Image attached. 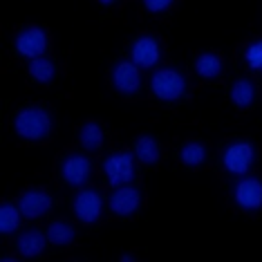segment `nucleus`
Returning <instances> with one entry per match:
<instances>
[{"instance_id": "nucleus-1", "label": "nucleus", "mask_w": 262, "mask_h": 262, "mask_svg": "<svg viewBox=\"0 0 262 262\" xmlns=\"http://www.w3.org/2000/svg\"><path fill=\"white\" fill-rule=\"evenodd\" d=\"M14 130L27 141H40L52 133V117L43 108H23L14 119Z\"/></svg>"}, {"instance_id": "nucleus-2", "label": "nucleus", "mask_w": 262, "mask_h": 262, "mask_svg": "<svg viewBox=\"0 0 262 262\" xmlns=\"http://www.w3.org/2000/svg\"><path fill=\"white\" fill-rule=\"evenodd\" d=\"M150 90L159 101H177L186 92V79L182 72L172 68H162L155 70L150 76Z\"/></svg>"}, {"instance_id": "nucleus-3", "label": "nucleus", "mask_w": 262, "mask_h": 262, "mask_svg": "<svg viewBox=\"0 0 262 262\" xmlns=\"http://www.w3.org/2000/svg\"><path fill=\"white\" fill-rule=\"evenodd\" d=\"M253 162H255V148L249 141H233L222 152V166L231 175H247Z\"/></svg>"}, {"instance_id": "nucleus-4", "label": "nucleus", "mask_w": 262, "mask_h": 262, "mask_svg": "<svg viewBox=\"0 0 262 262\" xmlns=\"http://www.w3.org/2000/svg\"><path fill=\"white\" fill-rule=\"evenodd\" d=\"M105 177H108L110 186H123V184H130L135 180V170H137V157L135 152H115L105 159L103 164Z\"/></svg>"}, {"instance_id": "nucleus-5", "label": "nucleus", "mask_w": 262, "mask_h": 262, "mask_svg": "<svg viewBox=\"0 0 262 262\" xmlns=\"http://www.w3.org/2000/svg\"><path fill=\"white\" fill-rule=\"evenodd\" d=\"M47 34L45 29L40 27H27L23 29V32H18V36H16V52L27 58V61H32V58H38V56H45L47 52Z\"/></svg>"}, {"instance_id": "nucleus-6", "label": "nucleus", "mask_w": 262, "mask_h": 262, "mask_svg": "<svg viewBox=\"0 0 262 262\" xmlns=\"http://www.w3.org/2000/svg\"><path fill=\"white\" fill-rule=\"evenodd\" d=\"M72 208H74L76 220H81L83 224H92V222H97L101 217V213H103V198H101L97 190L83 188L74 195Z\"/></svg>"}, {"instance_id": "nucleus-7", "label": "nucleus", "mask_w": 262, "mask_h": 262, "mask_svg": "<svg viewBox=\"0 0 262 262\" xmlns=\"http://www.w3.org/2000/svg\"><path fill=\"white\" fill-rule=\"evenodd\" d=\"M110 79L119 94H135L141 88V68H137L130 58L128 61H119L112 68Z\"/></svg>"}, {"instance_id": "nucleus-8", "label": "nucleus", "mask_w": 262, "mask_h": 262, "mask_svg": "<svg viewBox=\"0 0 262 262\" xmlns=\"http://www.w3.org/2000/svg\"><path fill=\"white\" fill-rule=\"evenodd\" d=\"M233 200L242 211L262 208V182L258 177H242L233 188Z\"/></svg>"}, {"instance_id": "nucleus-9", "label": "nucleus", "mask_w": 262, "mask_h": 262, "mask_svg": "<svg viewBox=\"0 0 262 262\" xmlns=\"http://www.w3.org/2000/svg\"><path fill=\"white\" fill-rule=\"evenodd\" d=\"M159 56H162V47H159V40L152 36H139L130 47V61L141 70L155 68L159 63Z\"/></svg>"}, {"instance_id": "nucleus-10", "label": "nucleus", "mask_w": 262, "mask_h": 262, "mask_svg": "<svg viewBox=\"0 0 262 262\" xmlns=\"http://www.w3.org/2000/svg\"><path fill=\"white\" fill-rule=\"evenodd\" d=\"M139 204H141V193L135 186H130V184L115 186V190H112V195L108 200L110 211L115 213V215H119V217L133 215L137 208H139Z\"/></svg>"}, {"instance_id": "nucleus-11", "label": "nucleus", "mask_w": 262, "mask_h": 262, "mask_svg": "<svg viewBox=\"0 0 262 262\" xmlns=\"http://www.w3.org/2000/svg\"><path fill=\"white\" fill-rule=\"evenodd\" d=\"M61 175L70 186H83L92 175L90 159L83 157V155H70L61 164Z\"/></svg>"}, {"instance_id": "nucleus-12", "label": "nucleus", "mask_w": 262, "mask_h": 262, "mask_svg": "<svg viewBox=\"0 0 262 262\" xmlns=\"http://www.w3.org/2000/svg\"><path fill=\"white\" fill-rule=\"evenodd\" d=\"M18 208L23 213V217L27 220H36V217H43L47 211L52 208V198L40 188H34V190H25L18 200Z\"/></svg>"}, {"instance_id": "nucleus-13", "label": "nucleus", "mask_w": 262, "mask_h": 262, "mask_svg": "<svg viewBox=\"0 0 262 262\" xmlns=\"http://www.w3.org/2000/svg\"><path fill=\"white\" fill-rule=\"evenodd\" d=\"M47 233H40V231L32 229V231H25V233H20L18 237V251L20 255H25V258H36L45 251L47 247Z\"/></svg>"}, {"instance_id": "nucleus-14", "label": "nucleus", "mask_w": 262, "mask_h": 262, "mask_svg": "<svg viewBox=\"0 0 262 262\" xmlns=\"http://www.w3.org/2000/svg\"><path fill=\"white\" fill-rule=\"evenodd\" d=\"M135 157H137V162H141L146 166L157 164L159 162V144L152 139L150 135L137 137V141H135Z\"/></svg>"}, {"instance_id": "nucleus-15", "label": "nucleus", "mask_w": 262, "mask_h": 262, "mask_svg": "<svg viewBox=\"0 0 262 262\" xmlns=\"http://www.w3.org/2000/svg\"><path fill=\"white\" fill-rule=\"evenodd\" d=\"M195 72L202 79H215V76L222 74V58L217 54H213V52H204L195 61Z\"/></svg>"}, {"instance_id": "nucleus-16", "label": "nucleus", "mask_w": 262, "mask_h": 262, "mask_svg": "<svg viewBox=\"0 0 262 262\" xmlns=\"http://www.w3.org/2000/svg\"><path fill=\"white\" fill-rule=\"evenodd\" d=\"M253 99H255V88L251 81L240 79L233 83V88H231V101H233L237 108H249L253 103Z\"/></svg>"}, {"instance_id": "nucleus-17", "label": "nucleus", "mask_w": 262, "mask_h": 262, "mask_svg": "<svg viewBox=\"0 0 262 262\" xmlns=\"http://www.w3.org/2000/svg\"><path fill=\"white\" fill-rule=\"evenodd\" d=\"M54 74H56V68L50 58L38 56V58H32V61H29V76H32L34 81L50 83L52 79H54Z\"/></svg>"}, {"instance_id": "nucleus-18", "label": "nucleus", "mask_w": 262, "mask_h": 262, "mask_svg": "<svg viewBox=\"0 0 262 262\" xmlns=\"http://www.w3.org/2000/svg\"><path fill=\"white\" fill-rule=\"evenodd\" d=\"M103 128L99 126V123L94 121H88L85 126L81 128L79 133V141L81 146L85 148V150H97V148H101V144H103Z\"/></svg>"}, {"instance_id": "nucleus-19", "label": "nucleus", "mask_w": 262, "mask_h": 262, "mask_svg": "<svg viewBox=\"0 0 262 262\" xmlns=\"http://www.w3.org/2000/svg\"><path fill=\"white\" fill-rule=\"evenodd\" d=\"M20 217H23V213L16 204H3L0 206V231H3L5 235L14 233L20 226Z\"/></svg>"}, {"instance_id": "nucleus-20", "label": "nucleus", "mask_w": 262, "mask_h": 262, "mask_svg": "<svg viewBox=\"0 0 262 262\" xmlns=\"http://www.w3.org/2000/svg\"><path fill=\"white\" fill-rule=\"evenodd\" d=\"M47 240L54 247H65L74 240V229L68 222H52L47 226Z\"/></svg>"}, {"instance_id": "nucleus-21", "label": "nucleus", "mask_w": 262, "mask_h": 262, "mask_svg": "<svg viewBox=\"0 0 262 262\" xmlns=\"http://www.w3.org/2000/svg\"><path fill=\"white\" fill-rule=\"evenodd\" d=\"M180 159L184 166H202L206 162V148L200 141H188V144L182 146Z\"/></svg>"}, {"instance_id": "nucleus-22", "label": "nucleus", "mask_w": 262, "mask_h": 262, "mask_svg": "<svg viewBox=\"0 0 262 262\" xmlns=\"http://www.w3.org/2000/svg\"><path fill=\"white\" fill-rule=\"evenodd\" d=\"M244 58H247L249 68L255 70V72H262V40H255L247 47L244 52Z\"/></svg>"}, {"instance_id": "nucleus-23", "label": "nucleus", "mask_w": 262, "mask_h": 262, "mask_svg": "<svg viewBox=\"0 0 262 262\" xmlns=\"http://www.w3.org/2000/svg\"><path fill=\"white\" fill-rule=\"evenodd\" d=\"M144 5L152 14H162V11H166L172 5V0H144Z\"/></svg>"}, {"instance_id": "nucleus-24", "label": "nucleus", "mask_w": 262, "mask_h": 262, "mask_svg": "<svg viewBox=\"0 0 262 262\" xmlns=\"http://www.w3.org/2000/svg\"><path fill=\"white\" fill-rule=\"evenodd\" d=\"M101 3H105V5H108V3H112V0H101Z\"/></svg>"}]
</instances>
